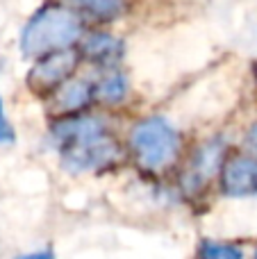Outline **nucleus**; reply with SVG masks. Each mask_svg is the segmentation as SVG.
<instances>
[{"instance_id": "nucleus-1", "label": "nucleus", "mask_w": 257, "mask_h": 259, "mask_svg": "<svg viewBox=\"0 0 257 259\" xmlns=\"http://www.w3.org/2000/svg\"><path fill=\"white\" fill-rule=\"evenodd\" d=\"M84 23L80 14L64 5H46L41 7L21 32V50L25 57H44V55L68 50L73 44L82 41Z\"/></svg>"}, {"instance_id": "nucleus-2", "label": "nucleus", "mask_w": 257, "mask_h": 259, "mask_svg": "<svg viewBox=\"0 0 257 259\" xmlns=\"http://www.w3.org/2000/svg\"><path fill=\"white\" fill-rule=\"evenodd\" d=\"M182 148L180 132L162 116H146L130 130V150L141 168L162 173L176 164Z\"/></svg>"}, {"instance_id": "nucleus-3", "label": "nucleus", "mask_w": 257, "mask_h": 259, "mask_svg": "<svg viewBox=\"0 0 257 259\" xmlns=\"http://www.w3.org/2000/svg\"><path fill=\"white\" fill-rule=\"evenodd\" d=\"M121 159V143L112 134L87 139L82 143L66 148L59 152V161L68 173H98L103 168H109L112 164Z\"/></svg>"}, {"instance_id": "nucleus-4", "label": "nucleus", "mask_w": 257, "mask_h": 259, "mask_svg": "<svg viewBox=\"0 0 257 259\" xmlns=\"http://www.w3.org/2000/svg\"><path fill=\"white\" fill-rule=\"evenodd\" d=\"M77 62H80V53L73 48L44 55V57L34 59V66L27 73V84L32 91H39V94L57 91L64 82L73 77Z\"/></svg>"}, {"instance_id": "nucleus-5", "label": "nucleus", "mask_w": 257, "mask_h": 259, "mask_svg": "<svg viewBox=\"0 0 257 259\" xmlns=\"http://www.w3.org/2000/svg\"><path fill=\"white\" fill-rule=\"evenodd\" d=\"M107 121L98 114H75V116H64L53 123L50 127V143L57 152L66 150V148L82 143L87 139L107 134Z\"/></svg>"}, {"instance_id": "nucleus-6", "label": "nucleus", "mask_w": 257, "mask_h": 259, "mask_svg": "<svg viewBox=\"0 0 257 259\" xmlns=\"http://www.w3.org/2000/svg\"><path fill=\"white\" fill-rule=\"evenodd\" d=\"M223 164H226V143L223 139H209L203 146L196 148L194 157L189 161V168L185 173V184L187 191H200L212 178L221 175Z\"/></svg>"}, {"instance_id": "nucleus-7", "label": "nucleus", "mask_w": 257, "mask_h": 259, "mask_svg": "<svg viewBox=\"0 0 257 259\" xmlns=\"http://www.w3.org/2000/svg\"><path fill=\"white\" fill-rule=\"evenodd\" d=\"M221 180V193L228 198H255L257 196V159L250 155H237L226 159Z\"/></svg>"}, {"instance_id": "nucleus-8", "label": "nucleus", "mask_w": 257, "mask_h": 259, "mask_svg": "<svg viewBox=\"0 0 257 259\" xmlns=\"http://www.w3.org/2000/svg\"><path fill=\"white\" fill-rule=\"evenodd\" d=\"M80 55H84L89 62L98 64V66H105L109 71V68H114V64L125 55V44H123V39H118L116 34H112V32L96 30V32H89V34L82 36Z\"/></svg>"}, {"instance_id": "nucleus-9", "label": "nucleus", "mask_w": 257, "mask_h": 259, "mask_svg": "<svg viewBox=\"0 0 257 259\" xmlns=\"http://www.w3.org/2000/svg\"><path fill=\"white\" fill-rule=\"evenodd\" d=\"M96 100V84L84 77H71L57 91H53V107L66 116L82 114Z\"/></svg>"}, {"instance_id": "nucleus-10", "label": "nucleus", "mask_w": 257, "mask_h": 259, "mask_svg": "<svg viewBox=\"0 0 257 259\" xmlns=\"http://www.w3.org/2000/svg\"><path fill=\"white\" fill-rule=\"evenodd\" d=\"M66 5L73 12H82L84 16L94 21L112 23L125 14V0H66Z\"/></svg>"}, {"instance_id": "nucleus-11", "label": "nucleus", "mask_w": 257, "mask_h": 259, "mask_svg": "<svg viewBox=\"0 0 257 259\" xmlns=\"http://www.w3.org/2000/svg\"><path fill=\"white\" fill-rule=\"evenodd\" d=\"M127 91H130V82H127L125 73L118 71V68H109V71L96 82V100L103 105L123 103Z\"/></svg>"}, {"instance_id": "nucleus-12", "label": "nucleus", "mask_w": 257, "mask_h": 259, "mask_svg": "<svg viewBox=\"0 0 257 259\" xmlns=\"http://www.w3.org/2000/svg\"><path fill=\"white\" fill-rule=\"evenodd\" d=\"M198 259H244V250L235 243L203 239L198 246Z\"/></svg>"}, {"instance_id": "nucleus-13", "label": "nucleus", "mask_w": 257, "mask_h": 259, "mask_svg": "<svg viewBox=\"0 0 257 259\" xmlns=\"http://www.w3.org/2000/svg\"><path fill=\"white\" fill-rule=\"evenodd\" d=\"M16 143V130L5 112V100L0 96V146H14Z\"/></svg>"}, {"instance_id": "nucleus-14", "label": "nucleus", "mask_w": 257, "mask_h": 259, "mask_svg": "<svg viewBox=\"0 0 257 259\" xmlns=\"http://www.w3.org/2000/svg\"><path fill=\"white\" fill-rule=\"evenodd\" d=\"M244 146H246V150L250 152V157L257 159V123H253V125L248 127V132H246V137H244Z\"/></svg>"}, {"instance_id": "nucleus-15", "label": "nucleus", "mask_w": 257, "mask_h": 259, "mask_svg": "<svg viewBox=\"0 0 257 259\" xmlns=\"http://www.w3.org/2000/svg\"><path fill=\"white\" fill-rule=\"evenodd\" d=\"M16 259H55V252L50 250V248H46V250L25 252V255H21V257H16Z\"/></svg>"}, {"instance_id": "nucleus-16", "label": "nucleus", "mask_w": 257, "mask_h": 259, "mask_svg": "<svg viewBox=\"0 0 257 259\" xmlns=\"http://www.w3.org/2000/svg\"><path fill=\"white\" fill-rule=\"evenodd\" d=\"M253 259H257V248H255V255H253Z\"/></svg>"}, {"instance_id": "nucleus-17", "label": "nucleus", "mask_w": 257, "mask_h": 259, "mask_svg": "<svg viewBox=\"0 0 257 259\" xmlns=\"http://www.w3.org/2000/svg\"><path fill=\"white\" fill-rule=\"evenodd\" d=\"M0 71H3V62H0Z\"/></svg>"}]
</instances>
